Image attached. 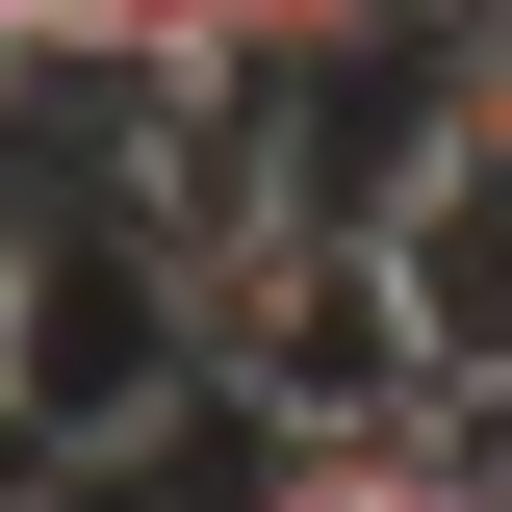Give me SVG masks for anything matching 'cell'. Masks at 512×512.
Masks as SVG:
<instances>
[{"label": "cell", "mask_w": 512, "mask_h": 512, "mask_svg": "<svg viewBox=\"0 0 512 512\" xmlns=\"http://www.w3.org/2000/svg\"><path fill=\"white\" fill-rule=\"evenodd\" d=\"M256 512H461L436 461H410V410H384V436H282V487Z\"/></svg>", "instance_id": "8992f818"}, {"label": "cell", "mask_w": 512, "mask_h": 512, "mask_svg": "<svg viewBox=\"0 0 512 512\" xmlns=\"http://www.w3.org/2000/svg\"><path fill=\"white\" fill-rule=\"evenodd\" d=\"M26 256H52V205H0V333H26Z\"/></svg>", "instance_id": "52a82bcc"}, {"label": "cell", "mask_w": 512, "mask_h": 512, "mask_svg": "<svg viewBox=\"0 0 512 512\" xmlns=\"http://www.w3.org/2000/svg\"><path fill=\"white\" fill-rule=\"evenodd\" d=\"M26 77H103V103H231V0H0Z\"/></svg>", "instance_id": "277c9868"}, {"label": "cell", "mask_w": 512, "mask_h": 512, "mask_svg": "<svg viewBox=\"0 0 512 512\" xmlns=\"http://www.w3.org/2000/svg\"><path fill=\"white\" fill-rule=\"evenodd\" d=\"M359 231H384V282H410V359L487 384V359H512V180H487V154H410Z\"/></svg>", "instance_id": "3957f363"}, {"label": "cell", "mask_w": 512, "mask_h": 512, "mask_svg": "<svg viewBox=\"0 0 512 512\" xmlns=\"http://www.w3.org/2000/svg\"><path fill=\"white\" fill-rule=\"evenodd\" d=\"M0 103H26V26H0Z\"/></svg>", "instance_id": "9c48e42d"}, {"label": "cell", "mask_w": 512, "mask_h": 512, "mask_svg": "<svg viewBox=\"0 0 512 512\" xmlns=\"http://www.w3.org/2000/svg\"><path fill=\"white\" fill-rule=\"evenodd\" d=\"M410 26H512V0H410Z\"/></svg>", "instance_id": "ba28073f"}, {"label": "cell", "mask_w": 512, "mask_h": 512, "mask_svg": "<svg viewBox=\"0 0 512 512\" xmlns=\"http://www.w3.org/2000/svg\"><path fill=\"white\" fill-rule=\"evenodd\" d=\"M410 384H436V359H410L384 231H333V205H308V231H282V282H256V333H231V410H256V436H384Z\"/></svg>", "instance_id": "7a4b0ae2"}, {"label": "cell", "mask_w": 512, "mask_h": 512, "mask_svg": "<svg viewBox=\"0 0 512 512\" xmlns=\"http://www.w3.org/2000/svg\"><path fill=\"white\" fill-rule=\"evenodd\" d=\"M410 0H231V103H308L333 52H384Z\"/></svg>", "instance_id": "5b68a950"}, {"label": "cell", "mask_w": 512, "mask_h": 512, "mask_svg": "<svg viewBox=\"0 0 512 512\" xmlns=\"http://www.w3.org/2000/svg\"><path fill=\"white\" fill-rule=\"evenodd\" d=\"M0 384H26V436H52V461H128V436H180V410H205L180 282H154V231H128V205H77V231L26 256V333H0Z\"/></svg>", "instance_id": "6da1fadb"}]
</instances>
